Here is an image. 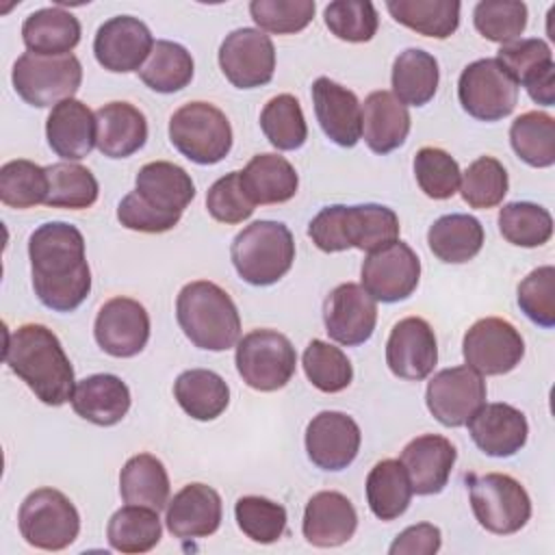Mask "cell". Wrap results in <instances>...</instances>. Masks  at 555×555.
<instances>
[{
    "label": "cell",
    "instance_id": "obj_1",
    "mask_svg": "<svg viewBox=\"0 0 555 555\" xmlns=\"http://www.w3.org/2000/svg\"><path fill=\"white\" fill-rule=\"evenodd\" d=\"M33 288L56 312L76 310L91 291L82 232L65 221H48L28 238Z\"/></svg>",
    "mask_w": 555,
    "mask_h": 555
},
{
    "label": "cell",
    "instance_id": "obj_2",
    "mask_svg": "<svg viewBox=\"0 0 555 555\" xmlns=\"http://www.w3.org/2000/svg\"><path fill=\"white\" fill-rule=\"evenodd\" d=\"M4 362L41 403L59 408L72 401L74 366L56 334L46 325L24 323L7 334Z\"/></svg>",
    "mask_w": 555,
    "mask_h": 555
},
{
    "label": "cell",
    "instance_id": "obj_3",
    "mask_svg": "<svg viewBox=\"0 0 555 555\" xmlns=\"http://www.w3.org/2000/svg\"><path fill=\"white\" fill-rule=\"evenodd\" d=\"M308 236L325 254L345 251L349 247L371 254L399 241V217L392 208L382 204H334L314 215L308 225Z\"/></svg>",
    "mask_w": 555,
    "mask_h": 555
},
{
    "label": "cell",
    "instance_id": "obj_4",
    "mask_svg": "<svg viewBox=\"0 0 555 555\" xmlns=\"http://www.w3.org/2000/svg\"><path fill=\"white\" fill-rule=\"evenodd\" d=\"M176 319L184 336L206 351H225L241 336V317L232 297L208 280L182 286L176 299Z\"/></svg>",
    "mask_w": 555,
    "mask_h": 555
},
{
    "label": "cell",
    "instance_id": "obj_5",
    "mask_svg": "<svg viewBox=\"0 0 555 555\" xmlns=\"http://www.w3.org/2000/svg\"><path fill=\"white\" fill-rule=\"evenodd\" d=\"M230 258L241 280L251 286H271L291 271L295 241L284 223L260 219L234 236Z\"/></svg>",
    "mask_w": 555,
    "mask_h": 555
},
{
    "label": "cell",
    "instance_id": "obj_6",
    "mask_svg": "<svg viewBox=\"0 0 555 555\" xmlns=\"http://www.w3.org/2000/svg\"><path fill=\"white\" fill-rule=\"evenodd\" d=\"M169 141L197 165H215L232 150V126L210 102H189L169 119Z\"/></svg>",
    "mask_w": 555,
    "mask_h": 555
},
{
    "label": "cell",
    "instance_id": "obj_7",
    "mask_svg": "<svg viewBox=\"0 0 555 555\" xmlns=\"http://www.w3.org/2000/svg\"><path fill=\"white\" fill-rule=\"evenodd\" d=\"M466 483L473 514L486 531L509 535L531 518V499L514 477L503 473L468 475Z\"/></svg>",
    "mask_w": 555,
    "mask_h": 555
},
{
    "label": "cell",
    "instance_id": "obj_8",
    "mask_svg": "<svg viewBox=\"0 0 555 555\" xmlns=\"http://www.w3.org/2000/svg\"><path fill=\"white\" fill-rule=\"evenodd\" d=\"M11 80L26 104L37 108L56 106L78 91L82 82V65L74 54L43 56L24 52L13 65Z\"/></svg>",
    "mask_w": 555,
    "mask_h": 555
},
{
    "label": "cell",
    "instance_id": "obj_9",
    "mask_svg": "<svg viewBox=\"0 0 555 555\" xmlns=\"http://www.w3.org/2000/svg\"><path fill=\"white\" fill-rule=\"evenodd\" d=\"M17 525L30 546L63 551L78 538L80 516L76 505L61 490L37 488L22 501Z\"/></svg>",
    "mask_w": 555,
    "mask_h": 555
},
{
    "label": "cell",
    "instance_id": "obj_10",
    "mask_svg": "<svg viewBox=\"0 0 555 555\" xmlns=\"http://www.w3.org/2000/svg\"><path fill=\"white\" fill-rule=\"evenodd\" d=\"M234 362L249 388L273 392L284 388L295 375L297 353L284 334L275 330H254L238 340Z\"/></svg>",
    "mask_w": 555,
    "mask_h": 555
},
{
    "label": "cell",
    "instance_id": "obj_11",
    "mask_svg": "<svg viewBox=\"0 0 555 555\" xmlns=\"http://www.w3.org/2000/svg\"><path fill=\"white\" fill-rule=\"evenodd\" d=\"M457 98L470 117L499 121L516 108L518 85L496 59H479L462 69Z\"/></svg>",
    "mask_w": 555,
    "mask_h": 555
},
{
    "label": "cell",
    "instance_id": "obj_12",
    "mask_svg": "<svg viewBox=\"0 0 555 555\" xmlns=\"http://www.w3.org/2000/svg\"><path fill=\"white\" fill-rule=\"evenodd\" d=\"M462 353L466 366L479 375H505L520 364L525 340L509 321L486 317L466 330Z\"/></svg>",
    "mask_w": 555,
    "mask_h": 555
},
{
    "label": "cell",
    "instance_id": "obj_13",
    "mask_svg": "<svg viewBox=\"0 0 555 555\" xmlns=\"http://www.w3.org/2000/svg\"><path fill=\"white\" fill-rule=\"evenodd\" d=\"M486 382L470 366H451L438 371L425 390V403L431 416L444 427H464L486 403Z\"/></svg>",
    "mask_w": 555,
    "mask_h": 555
},
{
    "label": "cell",
    "instance_id": "obj_14",
    "mask_svg": "<svg viewBox=\"0 0 555 555\" xmlns=\"http://www.w3.org/2000/svg\"><path fill=\"white\" fill-rule=\"evenodd\" d=\"M421 280V260L416 251L395 241L377 251H371L362 262V288L382 304L408 299Z\"/></svg>",
    "mask_w": 555,
    "mask_h": 555
},
{
    "label": "cell",
    "instance_id": "obj_15",
    "mask_svg": "<svg viewBox=\"0 0 555 555\" xmlns=\"http://www.w3.org/2000/svg\"><path fill=\"white\" fill-rule=\"evenodd\" d=\"M219 67L236 89L267 85L275 72V48L260 28H236L219 46Z\"/></svg>",
    "mask_w": 555,
    "mask_h": 555
},
{
    "label": "cell",
    "instance_id": "obj_16",
    "mask_svg": "<svg viewBox=\"0 0 555 555\" xmlns=\"http://www.w3.org/2000/svg\"><path fill=\"white\" fill-rule=\"evenodd\" d=\"M93 336L102 351L113 358H132L150 340V314L130 297L108 299L93 323Z\"/></svg>",
    "mask_w": 555,
    "mask_h": 555
},
{
    "label": "cell",
    "instance_id": "obj_17",
    "mask_svg": "<svg viewBox=\"0 0 555 555\" xmlns=\"http://www.w3.org/2000/svg\"><path fill=\"white\" fill-rule=\"evenodd\" d=\"M150 28L132 15H115L106 20L93 39L98 63L115 74L139 72L154 48Z\"/></svg>",
    "mask_w": 555,
    "mask_h": 555
},
{
    "label": "cell",
    "instance_id": "obj_18",
    "mask_svg": "<svg viewBox=\"0 0 555 555\" xmlns=\"http://www.w3.org/2000/svg\"><path fill=\"white\" fill-rule=\"evenodd\" d=\"M323 323L332 340L347 347L362 345L373 336L377 304L360 284H338L323 304Z\"/></svg>",
    "mask_w": 555,
    "mask_h": 555
},
{
    "label": "cell",
    "instance_id": "obj_19",
    "mask_svg": "<svg viewBox=\"0 0 555 555\" xmlns=\"http://www.w3.org/2000/svg\"><path fill=\"white\" fill-rule=\"evenodd\" d=\"M360 440L358 423L345 412L323 410L306 427V453L321 470L347 468L360 451Z\"/></svg>",
    "mask_w": 555,
    "mask_h": 555
},
{
    "label": "cell",
    "instance_id": "obj_20",
    "mask_svg": "<svg viewBox=\"0 0 555 555\" xmlns=\"http://www.w3.org/2000/svg\"><path fill=\"white\" fill-rule=\"evenodd\" d=\"M438 362V343L431 325L421 317L395 323L386 343V364L392 375L410 382L425 379Z\"/></svg>",
    "mask_w": 555,
    "mask_h": 555
},
{
    "label": "cell",
    "instance_id": "obj_21",
    "mask_svg": "<svg viewBox=\"0 0 555 555\" xmlns=\"http://www.w3.org/2000/svg\"><path fill=\"white\" fill-rule=\"evenodd\" d=\"M507 74L522 85L535 104L553 106L555 102V63L544 39H516L501 46L494 56Z\"/></svg>",
    "mask_w": 555,
    "mask_h": 555
},
{
    "label": "cell",
    "instance_id": "obj_22",
    "mask_svg": "<svg viewBox=\"0 0 555 555\" xmlns=\"http://www.w3.org/2000/svg\"><path fill=\"white\" fill-rule=\"evenodd\" d=\"M312 104L325 137L340 147H353L362 137V106L353 91L321 76L312 82Z\"/></svg>",
    "mask_w": 555,
    "mask_h": 555
},
{
    "label": "cell",
    "instance_id": "obj_23",
    "mask_svg": "<svg viewBox=\"0 0 555 555\" xmlns=\"http://www.w3.org/2000/svg\"><path fill=\"white\" fill-rule=\"evenodd\" d=\"M466 425L477 449L490 457L516 455L529 434L525 414L509 403H483Z\"/></svg>",
    "mask_w": 555,
    "mask_h": 555
},
{
    "label": "cell",
    "instance_id": "obj_24",
    "mask_svg": "<svg viewBox=\"0 0 555 555\" xmlns=\"http://www.w3.org/2000/svg\"><path fill=\"white\" fill-rule=\"evenodd\" d=\"M455 457L457 451L451 440L438 434H423L403 447L399 462L410 477L412 492L429 496L442 492L455 466Z\"/></svg>",
    "mask_w": 555,
    "mask_h": 555
},
{
    "label": "cell",
    "instance_id": "obj_25",
    "mask_svg": "<svg viewBox=\"0 0 555 555\" xmlns=\"http://www.w3.org/2000/svg\"><path fill=\"white\" fill-rule=\"evenodd\" d=\"M358 529V512L353 503L336 492L323 490L310 496L304 509V538L319 548H332L349 542Z\"/></svg>",
    "mask_w": 555,
    "mask_h": 555
},
{
    "label": "cell",
    "instance_id": "obj_26",
    "mask_svg": "<svg viewBox=\"0 0 555 555\" xmlns=\"http://www.w3.org/2000/svg\"><path fill=\"white\" fill-rule=\"evenodd\" d=\"M221 496L206 483H186L167 503V529L180 540L212 535L221 525Z\"/></svg>",
    "mask_w": 555,
    "mask_h": 555
},
{
    "label": "cell",
    "instance_id": "obj_27",
    "mask_svg": "<svg viewBox=\"0 0 555 555\" xmlns=\"http://www.w3.org/2000/svg\"><path fill=\"white\" fill-rule=\"evenodd\" d=\"M46 137L56 156L63 160H80L95 147L98 124L95 113L76 98L52 106L46 121Z\"/></svg>",
    "mask_w": 555,
    "mask_h": 555
},
{
    "label": "cell",
    "instance_id": "obj_28",
    "mask_svg": "<svg viewBox=\"0 0 555 555\" xmlns=\"http://www.w3.org/2000/svg\"><path fill=\"white\" fill-rule=\"evenodd\" d=\"M134 193L147 206L178 219L195 197V184L191 176L180 165L169 160H154L143 165L134 178Z\"/></svg>",
    "mask_w": 555,
    "mask_h": 555
},
{
    "label": "cell",
    "instance_id": "obj_29",
    "mask_svg": "<svg viewBox=\"0 0 555 555\" xmlns=\"http://www.w3.org/2000/svg\"><path fill=\"white\" fill-rule=\"evenodd\" d=\"M72 408L80 418L100 427H111L128 414L130 390L121 377L95 373L76 384Z\"/></svg>",
    "mask_w": 555,
    "mask_h": 555
},
{
    "label": "cell",
    "instance_id": "obj_30",
    "mask_svg": "<svg viewBox=\"0 0 555 555\" xmlns=\"http://www.w3.org/2000/svg\"><path fill=\"white\" fill-rule=\"evenodd\" d=\"M410 113L392 91H373L362 104V137L375 154H390L410 134Z\"/></svg>",
    "mask_w": 555,
    "mask_h": 555
},
{
    "label": "cell",
    "instance_id": "obj_31",
    "mask_svg": "<svg viewBox=\"0 0 555 555\" xmlns=\"http://www.w3.org/2000/svg\"><path fill=\"white\" fill-rule=\"evenodd\" d=\"M98 150L108 158H126L147 141V119L130 102H108L95 111Z\"/></svg>",
    "mask_w": 555,
    "mask_h": 555
},
{
    "label": "cell",
    "instance_id": "obj_32",
    "mask_svg": "<svg viewBox=\"0 0 555 555\" xmlns=\"http://www.w3.org/2000/svg\"><path fill=\"white\" fill-rule=\"evenodd\" d=\"M22 41L28 52L43 56H63L80 41V22L61 7H48L30 13L22 24Z\"/></svg>",
    "mask_w": 555,
    "mask_h": 555
},
{
    "label": "cell",
    "instance_id": "obj_33",
    "mask_svg": "<svg viewBox=\"0 0 555 555\" xmlns=\"http://www.w3.org/2000/svg\"><path fill=\"white\" fill-rule=\"evenodd\" d=\"M241 184L254 204H284L295 197L299 176L280 154H256L241 171Z\"/></svg>",
    "mask_w": 555,
    "mask_h": 555
},
{
    "label": "cell",
    "instance_id": "obj_34",
    "mask_svg": "<svg viewBox=\"0 0 555 555\" xmlns=\"http://www.w3.org/2000/svg\"><path fill=\"white\" fill-rule=\"evenodd\" d=\"M427 245L431 254L442 262H468L483 247V225L473 215H442L429 225Z\"/></svg>",
    "mask_w": 555,
    "mask_h": 555
},
{
    "label": "cell",
    "instance_id": "obj_35",
    "mask_svg": "<svg viewBox=\"0 0 555 555\" xmlns=\"http://www.w3.org/2000/svg\"><path fill=\"white\" fill-rule=\"evenodd\" d=\"M178 405L195 421H215L230 403L225 379L208 369H189L173 382Z\"/></svg>",
    "mask_w": 555,
    "mask_h": 555
},
{
    "label": "cell",
    "instance_id": "obj_36",
    "mask_svg": "<svg viewBox=\"0 0 555 555\" xmlns=\"http://www.w3.org/2000/svg\"><path fill=\"white\" fill-rule=\"evenodd\" d=\"M119 494L130 505L160 512L169 503V475L152 453L132 455L119 473Z\"/></svg>",
    "mask_w": 555,
    "mask_h": 555
},
{
    "label": "cell",
    "instance_id": "obj_37",
    "mask_svg": "<svg viewBox=\"0 0 555 555\" xmlns=\"http://www.w3.org/2000/svg\"><path fill=\"white\" fill-rule=\"evenodd\" d=\"M392 95L410 106L427 104L438 89L440 69L434 54L421 48L403 50L392 63Z\"/></svg>",
    "mask_w": 555,
    "mask_h": 555
},
{
    "label": "cell",
    "instance_id": "obj_38",
    "mask_svg": "<svg viewBox=\"0 0 555 555\" xmlns=\"http://www.w3.org/2000/svg\"><path fill=\"white\" fill-rule=\"evenodd\" d=\"M386 9L395 22L423 37L447 39L460 26V2L455 0H388Z\"/></svg>",
    "mask_w": 555,
    "mask_h": 555
},
{
    "label": "cell",
    "instance_id": "obj_39",
    "mask_svg": "<svg viewBox=\"0 0 555 555\" xmlns=\"http://www.w3.org/2000/svg\"><path fill=\"white\" fill-rule=\"evenodd\" d=\"M412 499L410 477L399 460L377 462L366 477V503L379 520L399 518Z\"/></svg>",
    "mask_w": 555,
    "mask_h": 555
},
{
    "label": "cell",
    "instance_id": "obj_40",
    "mask_svg": "<svg viewBox=\"0 0 555 555\" xmlns=\"http://www.w3.org/2000/svg\"><path fill=\"white\" fill-rule=\"evenodd\" d=\"M163 535L158 512L143 505H126L117 509L106 527L108 544L119 553H147Z\"/></svg>",
    "mask_w": 555,
    "mask_h": 555
},
{
    "label": "cell",
    "instance_id": "obj_41",
    "mask_svg": "<svg viewBox=\"0 0 555 555\" xmlns=\"http://www.w3.org/2000/svg\"><path fill=\"white\" fill-rule=\"evenodd\" d=\"M193 56L184 46L158 39L139 69V78L156 93H176L193 80Z\"/></svg>",
    "mask_w": 555,
    "mask_h": 555
},
{
    "label": "cell",
    "instance_id": "obj_42",
    "mask_svg": "<svg viewBox=\"0 0 555 555\" xmlns=\"http://www.w3.org/2000/svg\"><path fill=\"white\" fill-rule=\"evenodd\" d=\"M509 143L529 167H551L555 163V119L542 111H527L509 126Z\"/></svg>",
    "mask_w": 555,
    "mask_h": 555
},
{
    "label": "cell",
    "instance_id": "obj_43",
    "mask_svg": "<svg viewBox=\"0 0 555 555\" xmlns=\"http://www.w3.org/2000/svg\"><path fill=\"white\" fill-rule=\"evenodd\" d=\"M50 191L46 204L52 208H69V210H82L95 204L100 186L95 176L78 165V163H54L46 167Z\"/></svg>",
    "mask_w": 555,
    "mask_h": 555
},
{
    "label": "cell",
    "instance_id": "obj_44",
    "mask_svg": "<svg viewBox=\"0 0 555 555\" xmlns=\"http://www.w3.org/2000/svg\"><path fill=\"white\" fill-rule=\"evenodd\" d=\"M260 128L269 143L278 150H297L308 139V126L301 104L291 93L271 98L260 113Z\"/></svg>",
    "mask_w": 555,
    "mask_h": 555
},
{
    "label": "cell",
    "instance_id": "obj_45",
    "mask_svg": "<svg viewBox=\"0 0 555 555\" xmlns=\"http://www.w3.org/2000/svg\"><path fill=\"white\" fill-rule=\"evenodd\" d=\"M50 180L46 167L33 160L15 158L0 167V199L11 208H33L46 204Z\"/></svg>",
    "mask_w": 555,
    "mask_h": 555
},
{
    "label": "cell",
    "instance_id": "obj_46",
    "mask_svg": "<svg viewBox=\"0 0 555 555\" xmlns=\"http://www.w3.org/2000/svg\"><path fill=\"white\" fill-rule=\"evenodd\" d=\"M499 230L516 247H540L553 236V217L540 204L509 202L499 210Z\"/></svg>",
    "mask_w": 555,
    "mask_h": 555
},
{
    "label": "cell",
    "instance_id": "obj_47",
    "mask_svg": "<svg viewBox=\"0 0 555 555\" xmlns=\"http://www.w3.org/2000/svg\"><path fill=\"white\" fill-rule=\"evenodd\" d=\"M301 364L310 384L321 392H340L353 379V366L343 349L319 338L308 343Z\"/></svg>",
    "mask_w": 555,
    "mask_h": 555
},
{
    "label": "cell",
    "instance_id": "obj_48",
    "mask_svg": "<svg viewBox=\"0 0 555 555\" xmlns=\"http://www.w3.org/2000/svg\"><path fill=\"white\" fill-rule=\"evenodd\" d=\"M509 180L505 167L494 156H479L460 180L462 199L470 208H494L507 195Z\"/></svg>",
    "mask_w": 555,
    "mask_h": 555
},
{
    "label": "cell",
    "instance_id": "obj_49",
    "mask_svg": "<svg viewBox=\"0 0 555 555\" xmlns=\"http://www.w3.org/2000/svg\"><path fill=\"white\" fill-rule=\"evenodd\" d=\"M234 518L238 529L258 544H273L286 531V509L264 496H241L234 505Z\"/></svg>",
    "mask_w": 555,
    "mask_h": 555
},
{
    "label": "cell",
    "instance_id": "obj_50",
    "mask_svg": "<svg viewBox=\"0 0 555 555\" xmlns=\"http://www.w3.org/2000/svg\"><path fill=\"white\" fill-rule=\"evenodd\" d=\"M475 28L494 43H512L527 28V4L516 0H483L473 11Z\"/></svg>",
    "mask_w": 555,
    "mask_h": 555
},
{
    "label": "cell",
    "instance_id": "obj_51",
    "mask_svg": "<svg viewBox=\"0 0 555 555\" xmlns=\"http://www.w3.org/2000/svg\"><path fill=\"white\" fill-rule=\"evenodd\" d=\"M414 176L431 199H449L457 193L462 171L457 160L440 147H421L414 156Z\"/></svg>",
    "mask_w": 555,
    "mask_h": 555
},
{
    "label": "cell",
    "instance_id": "obj_52",
    "mask_svg": "<svg viewBox=\"0 0 555 555\" xmlns=\"http://www.w3.org/2000/svg\"><path fill=\"white\" fill-rule=\"evenodd\" d=\"M330 33L349 43L371 41L377 33L379 17L369 0H334L323 11Z\"/></svg>",
    "mask_w": 555,
    "mask_h": 555
},
{
    "label": "cell",
    "instance_id": "obj_53",
    "mask_svg": "<svg viewBox=\"0 0 555 555\" xmlns=\"http://www.w3.org/2000/svg\"><path fill=\"white\" fill-rule=\"evenodd\" d=\"M314 0H254L249 2L251 20L260 30L273 35H293L304 30L314 17Z\"/></svg>",
    "mask_w": 555,
    "mask_h": 555
},
{
    "label": "cell",
    "instance_id": "obj_54",
    "mask_svg": "<svg viewBox=\"0 0 555 555\" xmlns=\"http://www.w3.org/2000/svg\"><path fill=\"white\" fill-rule=\"evenodd\" d=\"M518 306L527 319L540 327L555 325V267L544 264L533 269L518 284Z\"/></svg>",
    "mask_w": 555,
    "mask_h": 555
},
{
    "label": "cell",
    "instance_id": "obj_55",
    "mask_svg": "<svg viewBox=\"0 0 555 555\" xmlns=\"http://www.w3.org/2000/svg\"><path fill=\"white\" fill-rule=\"evenodd\" d=\"M256 204L247 197L241 184V171H230L221 176L206 193V208L210 217L219 223H241L251 217Z\"/></svg>",
    "mask_w": 555,
    "mask_h": 555
},
{
    "label": "cell",
    "instance_id": "obj_56",
    "mask_svg": "<svg viewBox=\"0 0 555 555\" xmlns=\"http://www.w3.org/2000/svg\"><path fill=\"white\" fill-rule=\"evenodd\" d=\"M117 219L124 228L134 230V232H145V234H160L178 225V217L163 215L147 206L134 191H130L117 206Z\"/></svg>",
    "mask_w": 555,
    "mask_h": 555
},
{
    "label": "cell",
    "instance_id": "obj_57",
    "mask_svg": "<svg viewBox=\"0 0 555 555\" xmlns=\"http://www.w3.org/2000/svg\"><path fill=\"white\" fill-rule=\"evenodd\" d=\"M442 535L436 525L418 522L403 529L390 544V555H434L440 551Z\"/></svg>",
    "mask_w": 555,
    "mask_h": 555
}]
</instances>
